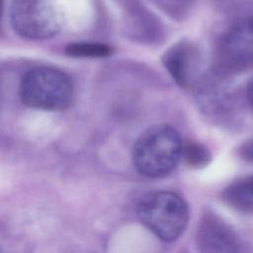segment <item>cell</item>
I'll use <instances>...</instances> for the list:
<instances>
[{
  "label": "cell",
  "mask_w": 253,
  "mask_h": 253,
  "mask_svg": "<svg viewBox=\"0 0 253 253\" xmlns=\"http://www.w3.org/2000/svg\"><path fill=\"white\" fill-rule=\"evenodd\" d=\"M222 198L230 207L241 211H253V175L239 179L227 186Z\"/></svg>",
  "instance_id": "8"
},
{
  "label": "cell",
  "mask_w": 253,
  "mask_h": 253,
  "mask_svg": "<svg viewBox=\"0 0 253 253\" xmlns=\"http://www.w3.org/2000/svg\"><path fill=\"white\" fill-rule=\"evenodd\" d=\"M197 245L201 253H239L240 241L234 230L218 215L209 212L197 229Z\"/></svg>",
  "instance_id": "6"
},
{
  "label": "cell",
  "mask_w": 253,
  "mask_h": 253,
  "mask_svg": "<svg viewBox=\"0 0 253 253\" xmlns=\"http://www.w3.org/2000/svg\"><path fill=\"white\" fill-rule=\"evenodd\" d=\"M136 212L140 222L164 241L177 239L189 220V210L181 196L170 191H155L138 203Z\"/></svg>",
  "instance_id": "2"
},
{
  "label": "cell",
  "mask_w": 253,
  "mask_h": 253,
  "mask_svg": "<svg viewBox=\"0 0 253 253\" xmlns=\"http://www.w3.org/2000/svg\"><path fill=\"white\" fill-rule=\"evenodd\" d=\"M183 142L177 130L167 125H154L136 139L132 162L143 176L158 178L169 174L182 157Z\"/></svg>",
  "instance_id": "1"
},
{
  "label": "cell",
  "mask_w": 253,
  "mask_h": 253,
  "mask_svg": "<svg viewBox=\"0 0 253 253\" xmlns=\"http://www.w3.org/2000/svg\"><path fill=\"white\" fill-rule=\"evenodd\" d=\"M112 47L101 42H72L65 47V53L72 57H106L112 53Z\"/></svg>",
  "instance_id": "9"
},
{
  "label": "cell",
  "mask_w": 253,
  "mask_h": 253,
  "mask_svg": "<svg viewBox=\"0 0 253 253\" xmlns=\"http://www.w3.org/2000/svg\"><path fill=\"white\" fill-rule=\"evenodd\" d=\"M239 153L243 159L253 162V139L244 142L239 149Z\"/></svg>",
  "instance_id": "11"
},
{
  "label": "cell",
  "mask_w": 253,
  "mask_h": 253,
  "mask_svg": "<svg viewBox=\"0 0 253 253\" xmlns=\"http://www.w3.org/2000/svg\"><path fill=\"white\" fill-rule=\"evenodd\" d=\"M217 59L225 71H239L253 65V17L242 19L228 29L219 42Z\"/></svg>",
  "instance_id": "5"
},
{
  "label": "cell",
  "mask_w": 253,
  "mask_h": 253,
  "mask_svg": "<svg viewBox=\"0 0 253 253\" xmlns=\"http://www.w3.org/2000/svg\"><path fill=\"white\" fill-rule=\"evenodd\" d=\"M73 96L70 78L61 70L41 66L29 70L20 84V98L29 108L61 111L69 106Z\"/></svg>",
  "instance_id": "3"
},
{
  "label": "cell",
  "mask_w": 253,
  "mask_h": 253,
  "mask_svg": "<svg viewBox=\"0 0 253 253\" xmlns=\"http://www.w3.org/2000/svg\"><path fill=\"white\" fill-rule=\"evenodd\" d=\"M10 22L18 35L31 40L53 37L61 26L59 14L48 0H14Z\"/></svg>",
  "instance_id": "4"
},
{
  "label": "cell",
  "mask_w": 253,
  "mask_h": 253,
  "mask_svg": "<svg viewBox=\"0 0 253 253\" xmlns=\"http://www.w3.org/2000/svg\"><path fill=\"white\" fill-rule=\"evenodd\" d=\"M246 94H247V100H248V103L250 104L251 108L253 109V77H252V78L250 79V81L248 82V86H247Z\"/></svg>",
  "instance_id": "12"
},
{
  "label": "cell",
  "mask_w": 253,
  "mask_h": 253,
  "mask_svg": "<svg viewBox=\"0 0 253 253\" xmlns=\"http://www.w3.org/2000/svg\"><path fill=\"white\" fill-rule=\"evenodd\" d=\"M181 158H183L189 166L201 168L210 163L211 153L204 145L194 141H187L183 143Z\"/></svg>",
  "instance_id": "10"
},
{
  "label": "cell",
  "mask_w": 253,
  "mask_h": 253,
  "mask_svg": "<svg viewBox=\"0 0 253 253\" xmlns=\"http://www.w3.org/2000/svg\"><path fill=\"white\" fill-rule=\"evenodd\" d=\"M163 63L180 86L187 87L190 84L194 64V52L190 44L180 42L173 45L164 53Z\"/></svg>",
  "instance_id": "7"
}]
</instances>
